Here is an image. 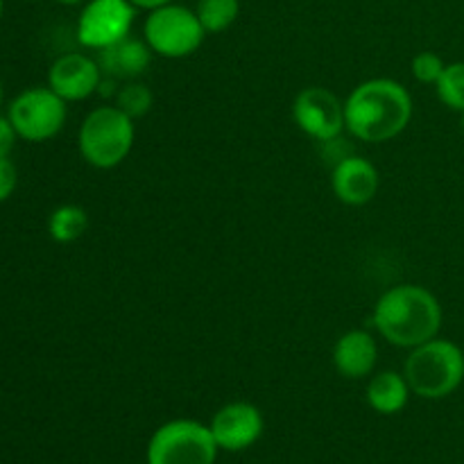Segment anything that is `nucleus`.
Here are the masks:
<instances>
[{
    "label": "nucleus",
    "mask_w": 464,
    "mask_h": 464,
    "mask_svg": "<svg viewBox=\"0 0 464 464\" xmlns=\"http://www.w3.org/2000/svg\"><path fill=\"white\" fill-rule=\"evenodd\" d=\"M150 62H152V50L145 41L131 39L125 36L118 44L109 45V48L98 50V66L102 75L113 77V80H136L148 71Z\"/></svg>",
    "instance_id": "obj_14"
},
{
    "label": "nucleus",
    "mask_w": 464,
    "mask_h": 464,
    "mask_svg": "<svg viewBox=\"0 0 464 464\" xmlns=\"http://www.w3.org/2000/svg\"><path fill=\"white\" fill-rule=\"evenodd\" d=\"M143 36L150 50L159 57L184 59L198 53L207 30L193 9L168 3L148 14Z\"/></svg>",
    "instance_id": "obj_5"
},
{
    "label": "nucleus",
    "mask_w": 464,
    "mask_h": 464,
    "mask_svg": "<svg viewBox=\"0 0 464 464\" xmlns=\"http://www.w3.org/2000/svg\"><path fill=\"white\" fill-rule=\"evenodd\" d=\"M216 458L211 429L193 420L168 421L148 444V464H216Z\"/></svg>",
    "instance_id": "obj_6"
},
{
    "label": "nucleus",
    "mask_w": 464,
    "mask_h": 464,
    "mask_svg": "<svg viewBox=\"0 0 464 464\" xmlns=\"http://www.w3.org/2000/svg\"><path fill=\"white\" fill-rule=\"evenodd\" d=\"M134 139V121L116 104H104L86 113L77 131V148L89 166L111 170L130 157Z\"/></svg>",
    "instance_id": "obj_4"
},
{
    "label": "nucleus",
    "mask_w": 464,
    "mask_h": 464,
    "mask_svg": "<svg viewBox=\"0 0 464 464\" xmlns=\"http://www.w3.org/2000/svg\"><path fill=\"white\" fill-rule=\"evenodd\" d=\"M7 118L18 139L27 143H45L66 125L68 102L50 86H32L9 102Z\"/></svg>",
    "instance_id": "obj_7"
},
{
    "label": "nucleus",
    "mask_w": 464,
    "mask_h": 464,
    "mask_svg": "<svg viewBox=\"0 0 464 464\" xmlns=\"http://www.w3.org/2000/svg\"><path fill=\"white\" fill-rule=\"evenodd\" d=\"M462 130H464V111H462Z\"/></svg>",
    "instance_id": "obj_27"
},
{
    "label": "nucleus",
    "mask_w": 464,
    "mask_h": 464,
    "mask_svg": "<svg viewBox=\"0 0 464 464\" xmlns=\"http://www.w3.org/2000/svg\"><path fill=\"white\" fill-rule=\"evenodd\" d=\"M238 12L240 0H199L198 9H195L207 34H220V32L229 30L238 18Z\"/></svg>",
    "instance_id": "obj_17"
},
{
    "label": "nucleus",
    "mask_w": 464,
    "mask_h": 464,
    "mask_svg": "<svg viewBox=\"0 0 464 464\" xmlns=\"http://www.w3.org/2000/svg\"><path fill=\"white\" fill-rule=\"evenodd\" d=\"M3 9H5V5H3V0H0V21H3Z\"/></svg>",
    "instance_id": "obj_26"
},
{
    "label": "nucleus",
    "mask_w": 464,
    "mask_h": 464,
    "mask_svg": "<svg viewBox=\"0 0 464 464\" xmlns=\"http://www.w3.org/2000/svg\"><path fill=\"white\" fill-rule=\"evenodd\" d=\"M411 118V91L390 77L362 82L344 100V127L362 143H388L397 139Z\"/></svg>",
    "instance_id": "obj_1"
},
{
    "label": "nucleus",
    "mask_w": 464,
    "mask_h": 464,
    "mask_svg": "<svg viewBox=\"0 0 464 464\" xmlns=\"http://www.w3.org/2000/svg\"><path fill=\"white\" fill-rule=\"evenodd\" d=\"M152 104H154L152 91H150L145 84H140V82L131 80L130 84L121 86L116 93V107L121 109V111H125L131 121L148 116Z\"/></svg>",
    "instance_id": "obj_19"
},
{
    "label": "nucleus",
    "mask_w": 464,
    "mask_h": 464,
    "mask_svg": "<svg viewBox=\"0 0 464 464\" xmlns=\"http://www.w3.org/2000/svg\"><path fill=\"white\" fill-rule=\"evenodd\" d=\"M136 7L130 0H89L77 18V41L89 50H102L130 36Z\"/></svg>",
    "instance_id": "obj_8"
},
{
    "label": "nucleus",
    "mask_w": 464,
    "mask_h": 464,
    "mask_svg": "<svg viewBox=\"0 0 464 464\" xmlns=\"http://www.w3.org/2000/svg\"><path fill=\"white\" fill-rule=\"evenodd\" d=\"M3 95H5V91H3V80H0V104H3Z\"/></svg>",
    "instance_id": "obj_25"
},
{
    "label": "nucleus",
    "mask_w": 464,
    "mask_h": 464,
    "mask_svg": "<svg viewBox=\"0 0 464 464\" xmlns=\"http://www.w3.org/2000/svg\"><path fill=\"white\" fill-rule=\"evenodd\" d=\"M331 188L334 195L347 207H362L372 202L381 188L379 170L367 159L349 154L334 166L331 175Z\"/></svg>",
    "instance_id": "obj_12"
},
{
    "label": "nucleus",
    "mask_w": 464,
    "mask_h": 464,
    "mask_svg": "<svg viewBox=\"0 0 464 464\" xmlns=\"http://www.w3.org/2000/svg\"><path fill=\"white\" fill-rule=\"evenodd\" d=\"M89 229V213L80 204H62L48 218V234L54 243L68 245L80 240Z\"/></svg>",
    "instance_id": "obj_16"
},
{
    "label": "nucleus",
    "mask_w": 464,
    "mask_h": 464,
    "mask_svg": "<svg viewBox=\"0 0 464 464\" xmlns=\"http://www.w3.org/2000/svg\"><path fill=\"white\" fill-rule=\"evenodd\" d=\"M444 68H447V63H444V59L440 57V54L430 53V50H424V53L415 54V59H412L411 63V71H412V77H415L417 82H421V84H438V80L442 77Z\"/></svg>",
    "instance_id": "obj_20"
},
{
    "label": "nucleus",
    "mask_w": 464,
    "mask_h": 464,
    "mask_svg": "<svg viewBox=\"0 0 464 464\" xmlns=\"http://www.w3.org/2000/svg\"><path fill=\"white\" fill-rule=\"evenodd\" d=\"M411 392L421 399H447L464 383V349L444 338H433L411 349L403 365Z\"/></svg>",
    "instance_id": "obj_3"
},
{
    "label": "nucleus",
    "mask_w": 464,
    "mask_h": 464,
    "mask_svg": "<svg viewBox=\"0 0 464 464\" xmlns=\"http://www.w3.org/2000/svg\"><path fill=\"white\" fill-rule=\"evenodd\" d=\"M208 429H211L218 449L245 451L252 444H256L263 435V415L252 403L234 401L222 406L213 415Z\"/></svg>",
    "instance_id": "obj_11"
},
{
    "label": "nucleus",
    "mask_w": 464,
    "mask_h": 464,
    "mask_svg": "<svg viewBox=\"0 0 464 464\" xmlns=\"http://www.w3.org/2000/svg\"><path fill=\"white\" fill-rule=\"evenodd\" d=\"M411 385L406 376L397 372H379L367 383V403L379 415H397L408 406Z\"/></svg>",
    "instance_id": "obj_15"
},
{
    "label": "nucleus",
    "mask_w": 464,
    "mask_h": 464,
    "mask_svg": "<svg viewBox=\"0 0 464 464\" xmlns=\"http://www.w3.org/2000/svg\"><path fill=\"white\" fill-rule=\"evenodd\" d=\"M293 116L299 130L320 143L338 140L344 127V102L324 86H306L293 102Z\"/></svg>",
    "instance_id": "obj_9"
},
{
    "label": "nucleus",
    "mask_w": 464,
    "mask_h": 464,
    "mask_svg": "<svg viewBox=\"0 0 464 464\" xmlns=\"http://www.w3.org/2000/svg\"><path fill=\"white\" fill-rule=\"evenodd\" d=\"M54 3H59V5H86L89 0H54Z\"/></svg>",
    "instance_id": "obj_24"
},
{
    "label": "nucleus",
    "mask_w": 464,
    "mask_h": 464,
    "mask_svg": "<svg viewBox=\"0 0 464 464\" xmlns=\"http://www.w3.org/2000/svg\"><path fill=\"white\" fill-rule=\"evenodd\" d=\"M440 102L451 111H464V62H451L435 84Z\"/></svg>",
    "instance_id": "obj_18"
},
{
    "label": "nucleus",
    "mask_w": 464,
    "mask_h": 464,
    "mask_svg": "<svg viewBox=\"0 0 464 464\" xmlns=\"http://www.w3.org/2000/svg\"><path fill=\"white\" fill-rule=\"evenodd\" d=\"M16 130H14V125L9 122L7 116H0V159L9 157L14 150V145H16Z\"/></svg>",
    "instance_id": "obj_22"
},
{
    "label": "nucleus",
    "mask_w": 464,
    "mask_h": 464,
    "mask_svg": "<svg viewBox=\"0 0 464 464\" xmlns=\"http://www.w3.org/2000/svg\"><path fill=\"white\" fill-rule=\"evenodd\" d=\"M102 71L98 59L84 53H66L53 62L48 71V86L66 102H80L98 93Z\"/></svg>",
    "instance_id": "obj_10"
},
{
    "label": "nucleus",
    "mask_w": 464,
    "mask_h": 464,
    "mask_svg": "<svg viewBox=\"0 0 464 464\" xmlns=\"http://www.w3.org/2000/svg\"><path fill=\"white\" fill-rule=\"evenodd\" d=\"M376 331L390 344L415 349L438 338L444 322L440 299L429 288L417 284H401L379 297L372 315Z\"/></svg>",
    "instance_id": "obj_2"
},
{
    "label": "nucleus",
    "mask_w": 464,
    "mask_h": 464,
    "mask_svg": "<svg viewBox=\"0 0 464 464\" xmlns=\"http://www.w3.org/2000/svg\"><path fill=\"white\" fill-rule=\"evenodd\" d=\"M130 3L134 5L136 9H148V12H152V9L172 3V0H130Z\"/></svg>",
    "instance_id": "obj_23"
},
{
    "label": "nucleus",
    "mask_w": 464,
    "mask_h": 464,
    "mask_svg": "<svg viewBox=\"0 0 464 464\" xmlns=\"http://www.w3.org/2000/svg\"><path fill=\"white\" fill-rule=\"evenodd\" d=\"M376 361H379V344H376L374 335L367 331H349V334L340 335L334 347L335 372L344 379H365L374 372Z\"/></svg>",
    "instance_id": "obj_13"
},
{
    "label": "nucleus",
    "mask_w": 464,
    "mask_h": 464,
    "mask_svg": "<svg viewBox=\"0 0 464 464\" xmlns=\"http://www.w3.org/2000/svg\"><path fill=\"white\" fill-rule=\"evenodd\" d=\"M18 184V172L16 166L12 163V159L5 157L0 159V202H7L14 195Z\"/></svg>",
    "instance_id": "obj_21"
}]
</instances>
